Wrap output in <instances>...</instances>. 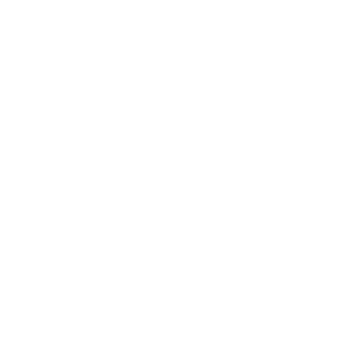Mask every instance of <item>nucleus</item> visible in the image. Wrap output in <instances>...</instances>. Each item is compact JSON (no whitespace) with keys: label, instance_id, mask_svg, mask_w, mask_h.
I'll return each mask as SVG.
<instances>
[]
</instances>
